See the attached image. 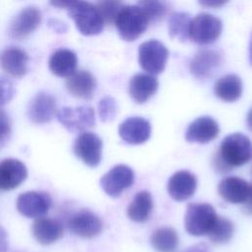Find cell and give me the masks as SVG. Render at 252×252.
I'll return each instance as SVG.
<instances>
[{
    "mask_svg": "<svg viewBox=\"0 0 252 252\" xmlns=\"http://www.w3.org/2000/svg\"><path fill=\"white\" fill-rule=\"evenodd\" d=\"M252 158V142L242 133L227 135L220 143L214 158V166L219 172H226L242 166Z\"/></svg>",
    "mask_w": 252,
    "mask_h": 252,
    "instance_id": "1",
    "label": "cell"
},
{
    "mask_svg": "<svg viewBox=\"0 0 252 252\" xmlns=\"http://www.w3.org/2000/svg\"><path fill=\"white\" fill-rule=\"evenodd\" d=\"M114 24L123 40L133 41L148 29L150 22L139 5H124Z\"/></svg>",
    "mask_w": 252,
    "mask_h": 252,
    "instance_id": "2",
    "label": "cell"
},
{
    "mask_svg": "<svg viewBox=\"0 0 252 252\" xmlns=\"http://www.w3.org/2000/svg\"><path fill=\"white\" fill-rule=\"evenodd\" d=\"M67 11L82 34L95 35L102 32L104 23L95 5L87 1H72Z\"/></svg>",
    "mask_w": 252,
    "mask_h": 252,
    "instance_id": "3",
    "label": "cell"
},
{
    "mask_svg": "<svg viewBox=\"0 0 252 252\" xmlns=\"http://www.w3.org/2000/svg\"><path fill=\"white\" fill-rule=\"evenodd\" d=\"M217 218L218 215L211 204L191 203L186 208L184 227L190 235H207Z\"/></svg>",
    "mask_w": 252,
    "mask_h": 252,
    "instance_id": "4",
    "label": "cell"
},
{
    "mask_svg": "<svg viewBox=\"0 0 252 252\" xmlns=\"http://www.w3.org/2000/svg\"><path fill=\"white\" fill-rule=\"evenodd\" d=\"M168 59V50L165 45L157 40L150 39L144 41L139 46V63L144 71L149 75L161 73Z\"/></svg>",
    "mask_w": 252,
    "mask_h": 252,
    "instance_id": "5",
    "label": "cell"
},
{
    "mask_svg": "<svg viewBox=\"0 0 252 252\" xmlns=\"http://www.w3.org/2000/svg\"><path fill=\"white\" fill-rule=\"evenodd\" d=\"M221 31L222 24L219 18L201 13L191 21L189 37L198 44H210L218 39Z\"/></svg>",
    "mask_w": 252,
    "mask_h": 252,
    "instance_id": "6",
    "label": "cell"
},
{
    "mask_svg": "<svg viewBox=\"0 0 252 252\" xmlns=\"http://www.w3.org/2000/svg\"><path fill=\"white\" fill-rule=\"evenodd\" d=\"M56 117L70 132H83L95 123L94 110L88 105L64 106L56 112Z\"/></svg>",
    "mask_w": 252,
    "mask_h": 252,
    "instance_id": "7",
    "label": "cell"
},
{
    "mask_svg": "<svg viewBox=\"0 0 252 252\" xmlns=\"http://www.w3.org/2000/svg\"><path fill=\"white\" fill-rule=\"evenodd\" d=\"M134 171L125 164H117L109 169L99 180L102 190L110 197H119L134 183Z\"/></svg>",
    "mask_w": 252,
    "mask_h": 252,
    "instance_id": "8",
    "label": "cell"
},
{
    "mask_svg": "<svg viewBox=\"0 0 252 252\" xmlns=\"http://www.w3.org/2000/svg\"><path fill=\"white\" fill-rule=\"evenodd\" d=\"M75 155L91 167H95L101 160L102 142L101 139L93 132H83L75 140Z\"/></svg>",
    "mask_w": 252,
    "mask_h": 252,
    "instance_id": "9",
    "label": "cell"
},
{
    "mask_svg": "<svg viewBox=\"0 0 252 252\" xmlns=\"http://www.w3.org/2000/svg\"><path fill=\"white\" fill-rule=\"evenodd\" d=\"M51 207V198L45 192L28 191L19 195L17 210L27 218L38 219L45 216Z\"/></svg>",
    "mask_w": 252,
    "mask_h": 252,
    "instance_id": "10",
    "label": "cell"
},
{
    "mask_svg": "<svg viewBox=\"0 0 252 252\" xmlns=\"http://www.w3.org/2000/svg\"><path fill=\"white\" fill-rule=\"evenodd\" d=\"M68 226L80 237L94 238L101 232L102 221L94 213L83 209L72 215L68 220Z\"/></svg>",
    "mask_w": 252,
    "mask_h": 252,
    "instance_id": "11",
    "label": "cell"
},
{
    "mask_svg": "<svg viewBox=\"0 0 252 252\" xmlns=\"http://www.w3.org/2000/svg\"><path fill=\"white\" fill-rule=\"evenodd\" d=\"M40 21L41 13L36 7H26L12 20L9 27V34L13 38H25L37 29Z\"/></svg>",
    "mask_w": 252,
    "mask_h": 252,
    "instance_id": "12",
    "label": "cell"
},
{
    "mask_svg": "<svg viewBox=\"0 0 252 252\" xmlns=\"http://www.w3.org/2000/svg\"><path fill=\"white\" fill-rule=\"evenodd\" d=\"M151 123L138 116H133L125 119L118 127V134L120 138L131 145H140L148 141L151 136Z\"/></svg>",
    "mask_w": 252,
    "mask_h": 252,
    "instance_id": "13",
    "label": "cell"
},
{
    "mask_svg": "<svg viewBox=\"0 0 252 252\" xmlns=\"http://www.w3.org/2000/svg\"><path fill=\"white\" fill-rule=\"evenodd\" d=\"M28 177L24 162L16 158L0 161V191H11L20 186Z\"/></svg>",
    "mask_w": 252,
    "mask_h": 252,
    "instance_id": "14",
    "label": "cell"
},
{
    "mask_svg": "<svg viewBox=\"0 0 252 252\" xmlns=\"http://www.w3.org/2000/svg\"><path fill=\"white\" fill-rule=\"evenodd\" d=\"M56 112V99L43 92L35 94L28 107V117L34 124L49 122Z\"/></svg>",
    "mask_w": 252,
    "mask_h": 252,
    "instance_id": "15",
    "label": "cell"
},
{
    "mask_svg": "<svg viewBox=\"0 0 252 252\" xmlns=\"http://www.w3.org/2000/svg\"><path fill=\"white\" fill-rule=\"evenodd\" d=\"M197 187L196 176L189 170H179L172 174L167 182L169 196L177 202H183L193 196Z\"/></svg>",
    "mask_w": 252,
    "mask_h": 252,
    "instance_id": "16",
    "label": "cell"
},
{
    "mask_svg": "<svg viewBox=\"0 0 252 252\" xmlns=\"http://www.w3.org/2000/svg\"><path fill=\"white\" fill-rule=\"evenodd\" d=\"M219 132V125L214 118L201 116L189 124L185 132V139L190 143L206 144L216 139Z\"/></svg>",
    "mask_w": 252,
    "mask_h": 252,
    "instance_id": "17",
    "label": "cell"
},
{
    "mask_svg": "<svg viewBox=\"0 0 252 252\" xmlns=\"http://www.w3.org/2000/svg\"><path fill=\"white\" fill-rule=\"evenodd\" d=\"M218 192L224 201L232 204H241L249 200L251 186L242 178L228 176L220 182Z\"/></svg>",
    "mask_w": 252,
    "mask_h": 252,
    "instance_id": "18",
    "label": "cell"
},
{
    "mask_svg": "<svg viewBox=\"0 0 252 252\" xmlns=\"http://www.w3.org/2000/svg\"><path fill=\"white\" fill-rule=\"evenodd\" d=\"M221 54L213 49L198 51L190 61V72L197 79H207L221 64Z\"/></svg>",
    "mask_w": 252,
    "mask_h": 252,
    "instance_id": "19",
    "label": "cell"
},
{
    "mask_svg": "<svg viewBox=\"0 0 252 252\" xmlns=\"http://www.w3.org/2000/svg\"><path fill=\"white\" fill-rule=\"evenodd\" d=\"M32 233L38 243L49 245L61 238L63 235V225L56 219L42 217L35 219L32 222Z\"/></svg>",
    "mask_w": 252,
    "mask_h": 252,
    "instance_id": "20",
    "label": "cell"
},
{
    "mask_svg": "<svg viewBox=\"0 0 252 252\" xmlns=\"http://www.w3.org/2000/svg\"><path fill=\"white\" fill-rule=\"evenodd\" d=\"M29 55L19 47L11 46L0 54L1 68L13 77H23L28 71Z\"/></svg>",
    "mask_w": 252,
    "mask_h": 252,
    "instance_id": "21",
    "label": "cell"
},
{
    "mask_svg": "<svg viewBox=\"0 0 252 252\" xmlns=\"http://www.w3.org/2000/svg\"><path fill=\"white\" fill-rule=\"evenodd\" d=\"M158 88V82L155 76L139 73L129 82V94L137 103H144L156 94Z\"/></svg>",
    "mask_w": 252,
    "mask_h": 252,
    "instance_id": "22",
    "label": "cell"
},
{
    "mask_svg": "<svg viewBox=\"0 0 252 252\" xmlns=\"http://www.w3.org/2000/svg\"><path fill=\"white\" fill-rule=\"evenodd\" d=\"M66 88L73 96L89 99L93 96L95 91L96 81L89 71L79 70L68 77Z\"/></svg>",
    "mask_w": 252,
    "mask_h": 252,
    "instance_id": "23",
    "label": "cell"
},
{
    "mask_svg": "<svg viewBox=\"0 0 252 252\" xmlns=\"http://www.w3.org/2000/svg\"><path fill=\"white\" fill-rule=\"evenodd\" d=\"M77 55L67 48H60L53 52L48 61V67L52 74L58 77H70L76 72Z\"/></svg>",
    "mask_w": 252,
    "mask_h": 252,
    "instance_id": "24",
    "label": "cell"
},
{
    "mask_svg": "<svg viewBox=\"0 0 252 252\" xmlns=\"http://www.w3.org/2000/svg\"><path fill=\"white\" fill-rule=\"evenodd\" d=\"M215 94L221 100L233 102L239 99L242 94L241 79L234 74H227L220 78L214 87Z\"/></svg>",
    "mask_w": 252,
    "mask_h": 252,
    "instance_id": "25",
    "label": "cell"
},
{
    "mask_svg": "<svg viewBox=\"0 0 252 252\" xmlns=\"http://www.w3.org/2000/svg\"><path fill=\"white\" fill-rule=\"evenodd\" d=\"M153 208L154 203L151 193L146 190L140 191L128 205L127 216L135 222H145L151 217Z\"/></svg>",
    "mask_w": 252,
    "mask_h": 252,
    "instance_id": "26",
    "label": "cell"
},
{
    "mask_svg": "<svg viewBox=\"0 0 252 252\" xmlns=\"http://www.w3.org/2000/svg\"><path fill=\"white\" fill-rule=\"evenodd\" d=\"M150 242L158 252H173L178 246L179 238L175 229L169 226H162L152 233Z\"/></svg>",
    "mask_w": 252,
    "mask_h": 252,
    "instance_id": "27",
    "label": "cell"
},
{
    "mask_svg": "<svg viewBox=\"0 0 252 252\" xmlns=\"http://www.w3.org/2000/svg\"><path fill=\"white\" fill-rule=\"evenodd\" d=\"M191 18L188 13L173 12L168 18V33L171 38L186 41L189 38Z\"/></svg>",
    "mask_w": 252,
    "mask_h": 252,
    "instance_id": "28",
    "label": "cell"
},
{
    "mask_svg": "<svg viewBox=\"0 0 252 252\" xmlns=\"http://www.w3.org/2000/svg\"><path fill=\"white\" fill-rule=\"evenodd\" d=\"M233 231L234 226L232 221L226 218L218 216L215 223L207 235L213 243L223 244L230 240L233 235Z\"/></svg>",
    "mask_w": 252,
    "mask_h": 252,
    "instance_id": "29",
    "label": "cell"
},
{
    "mask_svg": "<svg viewBox=\"0 0 252 252\" xmlns=\"http://www.w3.org/2000/svg\"><path fill=\"white\" fill-rule=\"evenodd\" d=\"M145 12L150 24L158 23L168 12V4L163 1H140L138 4Z\"/></svg>",
    "mask_w": 252,
    "mask_h": 252,
    "instance_id": "30",
    "label": "cell"
},
{
    "mask_svg": "<svg viewBox=\"0 0 252 252\" xmlns=\"http://www.w3.org/2000/svg\"><path fill=\"white\" fill-rule=\"evenodd\" d=\"M124 4L119 1H99L95 4L104 24H114L115 19Z\"/></svg>",
    "mask_w": 252,
    "mask_h": 252,
    "instance_id": "31",
    "label": "cell"
},
{
    "mask_svg": "<svg viewBox=\"0 0 252 252\" xmlns=\"http://www.w3.org/2000/svg\"><path fill=\"white\" fill-rule=\"evenodd\" d=\"M117 102L111 96H104L97 104L98 116L102 122H109L113 120L117 114Z\"/></svg>",
    "mask_w": 252,
    "mask_h": 252,
    "instance_id": "32",
    "label": "cell"
},
{
    "mask_svg": "<svg viewBox=\"0 0 252 252\" xmlns=\"http://www.w3.org/2000/svg\"><path fill=\"white\" fill-rule=\"evenodd\" d=\"M14 95L13 83L6 77L0 76V106L9 102Z\"/></svg>",
    "mask_w": 252,
    "mask_h": 252,
    "instance_id": "33",
    "label": "cell"
},
{
    "mask_svg": "<svg viewBox=\"0 0 252 252\" xmlns=\"http://www.w3.org/2000/svg\"><path fill=\"white\" fill-rule=\"evenodd\" d=\"M11 135V121L8 114L0 109V145L4 144Z\"/></svg>",
    "mask_w": 252,
    "mask_h": 252,
    "instance_id": "34",
    "label": "cell"
},
{
    "mask_svg": "<svg viewBox=\"0 0 252 252\" xmlns=\"http://www.w3.org/2000/svg\"><path fill=\"white\" fill-rule=\"evenodd\" d=\"M8 250V236L6 230L0 226V252H7Z\"/></svg>",
    "mask_w": 252,
    "mask_h": 252,
    "instance_id": "35",
    "label": "cell"
},
{
    "mask_svg": "<svg viewBox=\"0 0 252 252\" xmlns=\"http://www.w3.org/2000/svg\"><path fill=\"white\" fill-rule=\"evenodd\" d=\"M184 252H212L210 247L206 243H197L189 247Z\"/></svg>",
    "mask_w": 252,
    "mask_h": 252,
    "instance_id": "36",
    "label": "cell"
},
{
    "mask_svg": "<svg viewBox=\"0 0 252 252\" xmlns=\"http://www.w3.org/2000/svg\"><path fill=\"white\" fill-rule=\"evenodd\" d=\"M201 5L206 6V7H213V8H218L225 4V1H200L199 2Z\"/></svg>",
    "mask_w": 252,
    "mask_h": 252,
    "instance_id": "37",
    "label": "cell"
},
{
    "mask_svg": "<svg viewBox=\"0 0 252 252\" xmlns=\"http://www.w3.org/2000/svg\"><path fill=\"white\" fill-rule=\"evenodd\" d=\"M72 1H52L50 2L51 5H53L54 7H58L60 9H68L69 6L71 5Z\"/></svg>",
    "mask_w": 252,
    "mask_h": 252,
    "instance_id": "38",
    "label": "cell"
},
{
    "mask_svg": "<svg viewBox=\"0 0 252 252\" xmlns=\"http://www.w3.org/2000/svg\"><path fill=\"white\" fill-rule=\"evenodd\" d=\"M246 125H247V128L252 132V107L250 108V110H249L248 113H247V116H246Z\"/></svg>",
    "mask_w": 252,
    "mask_h": 252,
    "instance_id": "39",
    "label": "cell"
},
{
    "mask_svg": "<svg viewBox=\"0 0 252 252\" xmlns=\"http://www.w3.org/2000/svg\"><path fill=\"white\" fill-rule=\"evenodd\" d=\"M249 62L252 65V35H251V39L249 42Z\"/></svg>",
    "mask_w": 252,
    "mask_h": 252,
    "instance_id": "40",
    "label": "cell"
},
{
    "mask_svg": "<svg viewBox=\"0 0 252 252\" xmlns=\"http://www.w3.org/2000/svg\"><path fill=\"white\" fill-rule=\"evenodd\" d=\"M247 202H248V205H247L248 211H252V186H251V194H250V198H249V200H248ZM247 202H246V203H247Z\"/></svg>",
    "mask_w": 252,
    "mask_h": 252,
    "instance_id": "41",
    "label": "cell"
},
{
    "mask_svg": "<svg viewBox=\"0 0 252 252\" xmlns=\"http://www.w3.org/2000/svg\"><path fill=\"white\" fill-rule=\"evenodd\" d=\"M251 172H252V169H251Z\"/></svg>",
    "mask_w": 252,
    "mask_h": 252,
    "instance_id": "42",
    "label": "cell"
}]
</instances>
